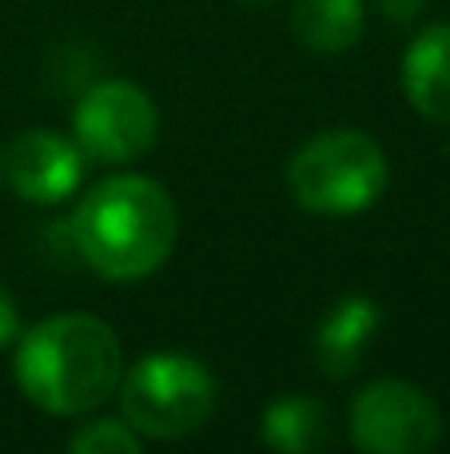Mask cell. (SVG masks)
Listing matches in <instances>:
<instances>
[{
	"mask_svg": "<svg viewBox=\"0 0 450 454\" xmlns=\"http://www.w3.org/2000/svg\"><path fill=\"white\" fill-rule=\"evenodd\" d=\"M239 8H268V4H275V0H236Z\"/></svg>",
	"mask_w": 450,
	"mask_h": 454,
	"instance_id": "9a60e30c",
	"label": "cell"
},
{
	"mask_svg": "<svg viewBox=\"0 0 450 454\" xmlns=\"http://www.w3.org/2000/svg\"><path fill=\"white\" fill-rule=\"evenodd\" d=\"M263 447L279 454H307L331 439V411L311 395H283L260 419Z\"/></svg>",
	"mask_w": 450,
	"mask_h": 454,
	"instance_id": "8fae6325",
	"label": "cell"
},
{
	"mask_svg": "<svg viewBox=\"0 0 450 454\" xmlns=\"http://www.w3.org/2000/svg\"><path fill=\"white\" fill-rule=\"evenodd\" d=\"M391 184V164L383 144L363 128H327L311 136L287 164V188L303 212L359 215L379 204Z\"/></svg>",
	"mask_w": 450,
	"mask_h": 454,
	"instance_id": "3957f363",
	"label": "cell"
},
{
	"mask_svg": "<svg viewBox=\"0 0 450 454\" xmlns=\"http://www.w3.org/2000/svg\"><path fill=\"white\" fill-rule=\"evenodd\" d=\"M383 311L375 299L367 295H343L331 311L319 319L315 339H311V355H315V367L327 379L343 383L351 379L359 367L367 363L375 335H379Z\"/></svg>",
	"mask_w": 450,
	"mask_h": 454,
	"instance_id": "ba28073f",
	"label": "cell"
},
{
	"mask_svg": "<svg viewBox=\"0 0 450 454\" xmlns=\"http://www.w3.org/2000/svg\"><path fill=\"white\" fill-rule=\"evenodd\" d=\"M156 136L159 108L132 80H100L72 108V140L96 164H132L156 148Z\"/></svg>",
	"mask_w": 450,
	"mask_h": 454,
	"instance_id": "5b68a950",
	"label": "cell"
},
{
	"mask_svg": "<svg viewBox=\"0 0 450 454\" xmlns=\"http://www.w3.org/2000/svg\"><path fill=\"white\" fill-rule=\"evenodd\" d=\"M84 152L56 128H24L4 148V180L24 204L52 207L80 188Z\"/></svg>",
	"mask_w": 450,
	"mask_h": 454,
	"instance_id": "52a82bcc",
	"label": "cell"
},
{
	"mask_svg": "<svg viewBox=\"0 0 450 454\" xmlns=\"http://www.w3.org/2000/svg\"><path fill=\"white\" fill-rule=\"evenodd\" d=\"M351 442L367 454H427L443 442V411L407 379H375L351 403Z\"/></svg>",
	"mask_w": 450,
	"mask_h": 454,
	"instance_id": "8992f818",
	"label": "cell"
},
{
	"mask_svg": "<svg viewBox=\"0 0 450 454\" xmlns=\"http://www.w3.org/2000/svg\"><path fill=\"white\" fill-rule=\"evenodd\" d=\"M180 235V212L164 184L140 172L104 176L80 196L68 243L88 271L108 283H136L167 263Z\"/></svg>",
	"mask_w": 450,
	"mask_h": 454,
	"instance_id": "6da1fadb",
	"label": "cell"
},
{
	"mask_svg": "<svg viewBox=\"0 0 450 454\" xmlns=\"http://www.w3.org/2000/svg\"><path fill=\"white\" fill-rule=\"evenodd\" d=\"M367 24L363 0H291V32L307 52L339 56L359 44Z\"/></svg>",
	"mask_w": 450,
	"mask_h": 454,
	"instance_id": "30bf717a",
	"label": "cell"
},
{
	"mask_svg": "<svg viewBox=\"0 0 450 454\" xmlns=\"http://www.w3.org/2000/svg\"><path fill=\"white\" fill-rule=\"evenodd\" d=\"M12 375L36 411L80 419L116 395L124 347L100 315L60 311L16 335Z\"/></svg>",
	"mask_w": 450,
	"mask_h": 454,
	"instance_id": "7a4b0ae2",
	"label": "cell"
},
{
	"mask_svg": "<svg viewBox=\"0 0 450 454\" xmlns=\"http://www.w3.org/2000/svg\"><path fill=\"white\" fill-rule=\"evenodd\" d=\"M0 180H4V148H0Z\"/></svg>",
	"mask_w": 450,
	"mask_h": 454,
	"instance_id": "2e32d148",
	"label": "cell"
},
{
	"mask_svg": "<svg viewBox=\"0 0 450 454\" xmlns=\"http://www.w3.org/2000/svg\"><path fill=\"white\" fill-rule=\"evenodd\" d=\"M72 454H140L144 439L124 423V419H88L68 439Z\"/></svg>",
	"mask_w": 450,
	"mask_h": 454,
	"instance_id": "7c38bea8",
	"label": "cell"
},
{
	"mask_svg": "<svg viewBox=\"0 0 450 454\" xmlns=\"http://www.w3.org/2000/svg\"><path fill=\"white\" fill-rule=\"evenodd\" d=\"M16 335H20V311H16L8 287L0 283V351H4V347H12Z\"/></svg>",
	"mask_w": 450,
	"mask_h": 454,
	"instance_id": "4fadbf2b",
	"label": "cell"
},
{
	"mask_svg": "<svg viewBox=\"0 0 450 454\" xmlns=\"http://www.w3.org/2000/svg\"><path fill=\"white\" fill-rule=\"evenodd\" d=\"M375 8H379L387 20H395V24H411L415 16L427 8V0H375Z\"/></svg>",
	"mask_w": 450,
	"mask_h": 454,
	"instance_id": "5bb4252c",
	"label": "cell"
},
{
	"mask_svg": "<svg viewBox=\"0 0 450 454\" xmlns=\"http://www.w3.org/2000/svg\"><path fill=\"white\" fill-rule=\"evenodd\" d=\"M403 92L431 124H450V24H431L407 44Z\"/></svg>",
	"mask_w": 450,
	"mask_h": 454,
	"instance_id": "9c48e42d",
	"label": "cell"
},
{
	"mask_svg": "<svg viewBox=\"0 0 450 454\" xmlns=\"http://www.w3.org/2000/svg\"><path fill=\"white\" fill-rule=\"evenodd\" d=\"M116 399L120 419L144 442H175L212 419L215 375L188 351H148L124 367Z\"/></svg>",
	"mask_w": 450,
	"mask_h": 454,
	"instance_id": "277c9868",
	"label": "cell"
}]
</instances>
